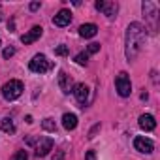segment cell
<instances>
[{"label": "cell", "mask_w": 160, "mask_h": 160, "mask_svg": "<svg viewBox=\"0 0 160 160\" xmlns=\"http://www.w3.org/2000/svg\"><path fill=\"white\" fill-rule=\"evenodd\" d=\"M145 43V28L139 23H132L126 28V58L134 60Z\"/></svg>", "instance_id": "1"}, {"label": "cell", "mask_w": 160, "mask_h": 160, "mask_svg": "<svg viewBox=\"0 0 160 160\" xmlns=\"http://www.w3.org/2000/svg\"><path fill=\"white\" fill-rule=\"evenodd\" d=\"M23 91H25V87H23V83L19 79H10V81L2 87V96L12 102V100H17L23 94Z\"/></svg>", "instance_id": "2"}, {"label": "cell", "mask_w": 160, "mask_h": 160, "mask_svg": "<svg viewBox=\"0 0 160 160\" xmlns=\"http://www.w3.org/2000/svg\"><path fill=\"white\" fill-rule=\"evenodd\" d=\"M115 87H117V92H119L122 98L130 96V92H132V83H130V77H128L126 72H121V73L115 77Z\"/></svg>", "instance_id": "3"}, {"label": "cell", "mask_w": 160, "mask_h": 160, "mask_svg": "<svg viewBox=\"0 0 160 160\" xmlns=\"http://www.w3.org/2000/svg\"><path fill=\"white\" fill-rule=\"evenodd\" d=\"M28 68L32 72H36V73H45L47 70H51V62L47 60L45 55H34L30 64H28Z\"/></svg>", "instance_id": "4"}, {"label": "cell", "mask_w": 160, "mask_h": 160, "mask_svg": "<svg viewBox=\"0 0 160 160\" xmlns=\"http://www.w3.org/2000/svg\"><path fill=\"white\" fill-rule=\"evenodd\" d=\"M134 147H136V151H139V152H143V154H151L152 149H154V143H152L149 138L138 136V138L134 139Z\"/></svg>", "instance_id": "5"}, {"label": "cell", "mask_w": 160, "mask_h": 160, "mask_svg": "<svg viewBox=\"0 0 160 160\" xmlns=\"http://www.w3.org/2000/svg\"><path fill=\"white\" fill-rule=\"evenodd\" d=\"M94 6H96L98 12H102V13L108 15V17H115V13H117V10H119L117 2H106V0H98Z\"/></svg>", "instance_id": "6"}, {"label": "cell", "mask_w": 160, "mask_h": 160, "mask_svg": "<svg viewBox=\"0 0 160 160\" xmlns=\"http://www.w3.org/2000/svg\"><path fill=\"white\" fill-rule=\"evenodd\" d=\"M58 85H60V91H62L64 94L73 92V81H72V77H70L66 72H60V73H58Z\"/></svg>", "instance_id": "7"}, {"label": "cell", "mask_w": 160, "mask_h": 160, "mask_svg": "<svg viewBox=\"0 0 160 160\" xmlns=\"http://www.w3.org/2000/svg\"><path fill=\"white\" fill-rule=\"evenodd\" d=\"M73 96H75V100L79 104H87V100H89V87L85 83H77L73 87Z\"/></svg>", "instance_id": "8"}, {"label": "cell", "mask_w": 160, "mask_h": 160, "mask_svg": "<svg viewBox=\"0 0 160 160\" xmlns=\"http://www.w3.org/2000/svg\"><path fill=\"white\" fill-rule=\"evenodd\" d=\"M42 32H43V28L42 27H32L27 34H23L21 36V42L25 43V45H28V43H34L40 36H42Z\"/></svg>", "instance_id": "9"}, {"label": "cell", "mask_w": 160, "mask_h": 160, "mask_svg": "<svg viewBox=\"0 0 160 160\" xmlns=\"http://www.w3.org/2000/svg\"><path fill=\"white\" fill-rule=\"evenodd\" d=\"M51 149H53V139L51 138H40V141L36 145V156H45Z\"/></svg>", "instance_id": "10"}, {"label": "cell", "mask_w": 160, "mask_h": 160, "mask_svg": "<svg viewBox=\"0 0 160 160\" xmlns=\"http://www.w3.org/2000/svg\"><path fill=\"white\" fill-rule=\"evenodd\" d=\"M70 21H72V13H70L68 10H60V12L53 17V23H55L57 27H66V25H70Z\"/></svg>", "instance_id": "11"}, {"label": "cell", "mask_w": 160, "mask_h": 160, "mask_svg": "<svg viewBox=\"0 0 160 160\" xmlns=\"http://www.w3.org/2000/svg\"><path fill=\"white\" fill-rule=\"evenodd\" d=\"M139 126H141L145 132H151V130H154V126H156V121H154V117H152V115H149V113H143V115L139 117Z\"/></svg>", "instance_id": "12"}, {"label": "cell", "mask_w": 160, "mask_h": 160, "mask_svg": "<svg viewBox=\"0 0 160 160\" xmlns=\"http://www.w3.org/2000/svg\"><path fill=\"white\" fill-rule=\"evenodd\" d=\"M96 32H98V27L92 25V23H87V25L79 27V36L81 38H92V36H96Z\"/></svg>", "instance_id": "13"}, {"label": "cell", "mask_w": 160, "mask_h": 160, "mask_svg": "<svg viewBox=\"0 0 160 160\" xmlns=\"http://www.w3.org/2000/svg\"><path fill=\"white\" fill-rule=\"evenodd\" d=\"M62 126H64L66 130H73V128L77 126V117H75L73 113H64V115H62Z\"/></svg>", "instance_id": "14"}, {"label": "cell", "mask_w": 160, "mask_h": 160, "mask_svg": "<svg viewBox=\"0 0 160 160\" xmlns=\"http://www.w3.org/2000/svg\"><path fill=\"white\" fill-rule=\"evenodd\" d=\"M0 128H2L4 132H8V134H13L15 132V124H13V121L10 117H4L2 121H0Z\"/></svg>", "instance_id": "15"}, {"label": "cell", "mask_w": 160, "mask_h": 160, "mask_svg": "<svg viewBox=\"0 0 160 160\" xmlns=\"http://www.w3.org/2000/svg\"><path fill=\"white\" fill-rule=\"evenodd\" d=\"M42 126H43V130H47V132H55V130H57V124H55L53 119H43Z\"/></svg>", "instance_id": "16"}, {"label": "cell", "mask_w": 160, "mask_h": 160, "mask_svg": "<svg viewBox=\"0 0 160 160\" xmlns=\"http://www.w3.org/2000/svg\"><path fill=\"white\" fill-rule=\"evenodd\" d=\"M75 62H77L79 66H87V62H89V55H87V53H79V55L75 57Z\"/></svg>", "instance_id": "17"}, {"label": "cell", "mask_w": 160, "mask_h": 160, "mask_svg": "<svg viewBox=\"0 0 160 160\" xmlns=\"http://www.w3.org/2000/svg\"><path fill=\"white\" fill-rule=\"evenodd\" d=\"M12 160H28V154H27V151H17L12 156Z\"/></svg>", "instance_id": "18"}, {"label": "cell", "mask_w": 160, "mask_h": 160, "mask_svg": "<svg viewBox=\"0 0 160 160\" xmlns=\"http://www.w3.org/2000/svg\"><path fill=\"white\" fill-rule=\"evenodd\" d=\"M100 51V43H91L89 47H87V55H94V53H98Z\"/></svg>", "instance_id": "19"}, {"label": "cell", "mask_w": 160, "mask_h": 160, "mask_svg": "<svg viewBox=\"0 0 160 160\" xmlns=\"http://www.w3.org/2000/svg\"><path fill=\"white\" fill-rule=\"evenodd\" d=\"M55 53H57L58 57H66V55H68V47H66V45H58V47L55 49Z\"/></svg>", "instance_id": "20"}, {"label": "cell", "mask_w": 160, "mask_h": 160, "mask_svg": "<svg viewBox=\"0 0 160 160\" xmlns=\"http://www.w3.org/2000/svg\"><path fill=\"white\" fill-rule=\"evenodd\" d=\"M13 55H15V49H13V47L4 49V58H10V57H13Z\"/></svg>", "instance_id": "21"}, {"label": "cell", "mask_w": 160, "mask_h": 160, "mask_svg": "<svg viewBox=\"0 0 160 160\" xmlns=\"http://www.w3.org/2000/svg\"><path fill=\"white\" fill-rule=\"evenodd\" d=\"M85 160H96V152H94V151H87Z\"/></svg>", "instance_id": "22"}, {"label": "cell", "mask_w": 160, "mask_h": 160, "mask_svg": "<svg viewBox=\"0 0 160 160\" xmlns=\"http://www.w3.org/2000/svg\"><path fill=\"white\" fill-rule=\"evenodd\" d=\"M64 158H66L64 151H57V152H55V158H53V160H64Z\"/></svg>", "instance_id": "23"}, {"label": "cell", "mask_w": 160, "mask_h": 160, "mask_svg": "<svg viewBox=\"0 0 160 160\" xmlns=\"http://www.w3.org/2000/svg\"><path fill=\"white\" fill-rule=\"evenodd\" d=\"M38 8H40V4H38V2H32V4H30V10H32V12H36Z\"/></svg>", "instance_id": "24"}, {"label": "cell", "mask_w": 160, "mask_h": 160, "mask_svg": "<svg viewBox=\"0 0 160 160\" xmlns=\"http://www.w3.org/2000/svg\"><path fill=\"white\" fill-rule=\"evenodd\" d=\"M2 17H4V12H2V6H0V21H2Z\"/></svg>", "instance_id": "25"}, {"label": "cell", "mask_w": 160, "mask_h": 160, "mask_svg": "<svg viewBox=\"0 0 160 160\" xmlns=\"http://www.w3.org/2000/svg\"><path fill=\"white\" fill-rule=\"evenodd\" d=\"M0 45H2V40H0Z\"/></svg>", "instance_id": "26"}]
</instances>
